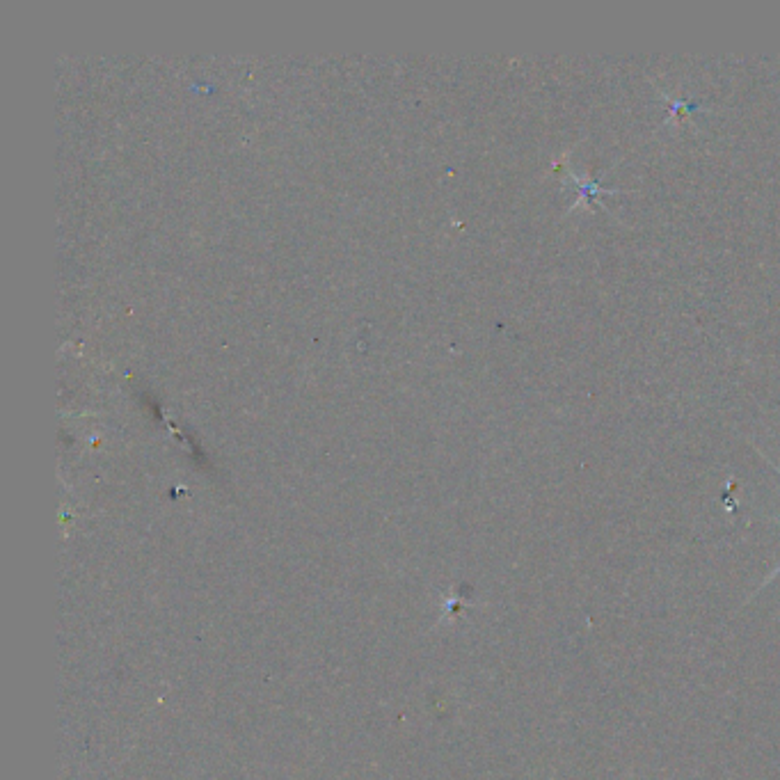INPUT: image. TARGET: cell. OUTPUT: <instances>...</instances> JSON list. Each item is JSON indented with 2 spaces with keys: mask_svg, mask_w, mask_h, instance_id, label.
<instances>
[{
  "mask_svg": "<svg viewBox=\"0 0 780 780\" xmlns=\"http://www.w3.org/2000/svg\"><path fill=\"white\" fill-rule=\"evenodd\" d=\"M778 572H780V563H778V568H776V570H774V572H771V577H769V579H767V581H764V586H767V584H769V581H771V579H774V577H776V575H778Z\"/></svg>",
  "mask_w": 780,
  "mask_h": 780,
  "instance_id": "3957f363",
  "label": "cell"
},
{
  "mask_svg": "<svg viewBox=\"0 0 780 780\" xmlns=\"http://www.w3.org/2000/svg\"><path fill=\"white\" fill-rule=\"evenodd\" d=\"M776 469H778V467H776ZM778 474H780V469H778Z\"/></svg>",
  "mask_w": 780,
  "mask_h": 780,
  "instance_id": "277c9868",
  "label": "cell"
},
{
  "mask_svg": "<svg viewBox=\"0 0 780 780\" xmlns=\"http://www.w3.org/2000/svg\"><path fill=\"white\" fill-rule=\"evenodd\" d=\"M694 108H696V103H687V101H675V99H671V110H673V113L668 115V119H673V117H678V115H689ZM668 119H666V122H668Z\"/></svg>",
  "mask_w": 780,
  "mask_h": 780,
  "instance_id": "7a4b0ae2",
  "label": "cell"
},
{
  "mask_svg": "<svg viewBox=\"0 0 780 780\" xmlns=\"http://www.w3.org/2000/svg\"><path fill=\"white\" fill-rule=\"evenodd\" d=\"M572 179H575V181H577V188L581 190V197H579V202H577L575 206H572V209H581V206H586V204H588L586 200H591V197H595V195H600V193H607V190H602L600 186H595V183H593V181H586V179H579V177H577V174H572Z\"/></svg>",
  "mask_w": 780,
  "mask_h": 780,
  "instance_id": "6da1fadb",
  "label": "cell"
}]
</instances>
